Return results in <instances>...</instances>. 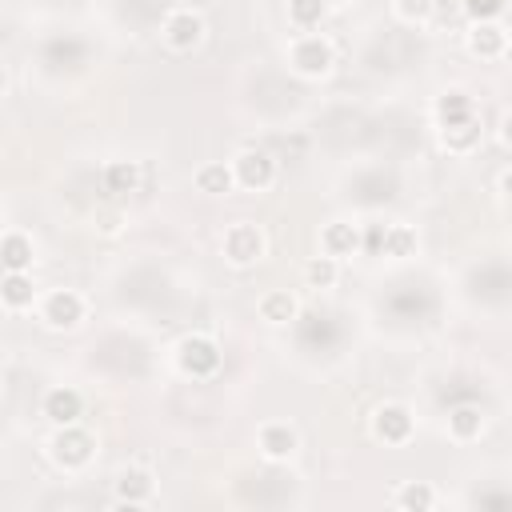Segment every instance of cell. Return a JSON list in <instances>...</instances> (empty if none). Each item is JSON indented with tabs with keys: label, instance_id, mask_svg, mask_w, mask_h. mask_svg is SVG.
I'll return each mask as SVG.
<instances>
[{
	"label": "cell",
	"instance_id": "obj_20",
	"mask_svg": "<svg viewBox=\"0 0 512 512\" xmlns=\"http://www.w3.org/2000/svg\"><path fill=\"white\" fill-rule=\"evenodd\" d=\"M392 500H396V508H404V512H428V508H436V488H432L428 480H404Z\"/></svg>",
	"mask_w": 512,
	"mask_h": 512
},
{
	"label": "cell",
	"instance_id": "obj_18",
	"mask_svg": "<svg viewBox=\"0 0 512 512\" xmlns=\"http://www.w3.org/2000/svg\"><path fill=\"white\" fill-rule=\"evenodd\" d=\"M0 300H4L8 312H24V308H32V300H36V284H32V276H28V272H4V280H0Z\"/></svg>",
	"mask_w": 512,
	"mask_h": 512
},
{
	"label": "cell",
	"instance_id": "obj_10",
	"mask_svg": "<svg viewBox=\"0 0 512 512\" xmlns=\"http://www.w3.org/2000/svg\"><path fill=\"white\" fill-rule=\"evenodd\" d=\"M112 496L120 504H128V508H144L156 496V480H152L148 468H136V464L132 468H120L116 480H112Z\"/></svg>",
	"mask_w": 512,
	"mask_h": 512
},
{
	"label": "cell",
	"instance_id": "obj_19",
	"mask_svg": "<svg viewBox=\"0 0 512 512\" xmlns=\"http://www.w3.org/2000/svg\"><path fill=\"white\" fill-rule=\"evenodd\" d=\"M440 144H444L448 152H456V156L472 152V148L480 144V116H468V120H460V124H444V128H440Z\"/></svg>",
	"mask_w": 512,
	"mask_h": 512
},
{
	"label": "cell",
	"instance_id": "obj_21",
	"mask_svg": "<svg viewBox=\"0 0 512 512\" xmlns=\"http://www.w3.org/2000/svg\"><path fill=\"white\" fill-rule=\"evenodd\" d=\"M380 244H384V256H392V260H408V256H416L420 236H416L412 224H388Z\"/></svg>",
	"mask_w": 512,
	"mask_h": 512
},
{
	"label": "cell",
	"instance_id": "obj_9",
	"mask_svg": "<svg viewBox=\"0 0 512 512\" xmlns=\"http://www.w3.org/2000/svg\"><path fill=\"white\" fill-rule=\"evenodd\" d=\"M256 448H260L264 460H292L296 448H300V432L288 420H268L256 432Z\"/></svg>",
	"mask_w": 512,
	"mask_h": 512
},
{
	"label": "cell",
	"instance_id": "obj_3",
	"mask_svg": "<svg viewBox=\"0 0 512 512\" xmlns=\"http://www.w3.org/2000/svg\"><path fill=\"white\" fill-rule=\"evenodd\" d=\"M264 248H268V240H264L260 224L236 220V224L224 228L220 252H224V260H228L232 268H252V264H260V260H264Z\"/></svg>",
	"mask_w": 512,
	"mask_h": 512
},
{
	"label": "cell",
	"instance_id": "obj_30",
	"mask_svg": "<svg viewBox=\"0 0 512 512\" xmlns=\"http://www.w3.org/2000/svg\"><path fill=\"white\" fill-rule=\"evenodd\" d=\"M500 192L512 200V168H504V172H500Z\"/></svg>",
	"mask_w": 512,
	"mask_h": 512
},
{
	"label": "cell",
	"instance_id": "obj_15",
	"mask_svg": "<svg viewBox=\"0 0 512 512\" xmlns=\"http://www.w3.org/2000/svg\"><path fill=\"white\" fill-rule=\"evenodd\" d=\"M192 184H196V192H204V196H228V192L236 188L232 160H228V164H224V160H208V164H200V168L192 172Z\"/></svg>",
	"mask_w": 512,
	"mask_h": 512
},
{
	"label": "cell",
	"instance_id": "obj_24",
	"mask_svg": "<svg viewBox=\"0 0 512 512\" xmlns=\"http://www.w3.org/2000/svg\"><path fill=\"white\" fill-rule=\"evenodd\" d=\"M436 116H440V128H444V124H460V120L476 116L472 96H464V92H444V96H440V104H436Z\"/></svg>",
	"mask_w": 512,
	"mask_h": 512
},
{
	"label": "cell",
	"instance_id": "obj_16",
	"mask_svg": "<svg viewBox=\"0 0 512 512\" xmlns=\"http://www.w3.org/2000/svg\"><path fill=\"white\" fill-rule=\"evenodd\" d=\"M44 416L60 428V424H80V416H84V396L76 392V388H52L48 396H44Z\"/></svg>",
	"mask_w": 512,
	"mask_h": 512
},
{
	"label": "cell",
	"instance_id": "obj_26",
	"mask_svg": "<svg viewBox=\"0 0 512 512\" xmlns=\"http://www.w3.org/2000/svg\"><path fill=\"white\" fill-rule=\"evenodd\" d=\"M320 16H324V0H292V20H296L300 28L316 24Z\"/></svg>",
	"mask_w": 512,
	"mask_h": 512
},
{
	"label": "cell",
	"instance_id": "obj_4",
	"mask_svg": "<svg viewBox=\"0 0 512 512\" xmlns=\"http://www.w3.org/2000/svg\"><path fill=\"white\" fill-rule=\"evenodd\" d=\"M204 32H208V24H204V16H200L196 8H172V12L160 20V40H164V48H172V52H192V48H200V44H204Z\"/></svg>",
	"mask_w": 512,
	"mask_h": 512
},
{
	"label": "cell",
	"instance_id": "obj_12",
	"mask_svg": "<svg viewBox=\"0 0 512 512\" xmlns=\"http://www.w3.org/2000/svg\"><path fill=\"white\" fill-rule=\"evenodd\" d=\"M356 248H360V228H356V224H348V220H328V224L320 228V252L344 260V256H356Z\"/></svg>",
	"mask_w": 512,
	"mask_h": 512
},
{
	"label": "cell",
	"instance_id": "obj_13",
	"mask_svg": "<svg viewBox=\"0 0 512 512\" xmlns=\"http://www.w3.org/2000/svg\"><path fill=\"white\" fill-rule=\"evenodd\" d=\"M0 260H4V272H28L32 260H36L32 236L20 232V228H8V232L0 236Z\"/></svg>",
	"mask_w": 512,
	"mask_h": 512
},
{
	"label": "cell",
	"instance_id": "obj_28",
	"mask_svg": "<svg viewBox=\"0 0 512 512\" xmlns=\"http://www.w3.org/2000/svg\"><path fill=\"white\" fill-rule=\"evenodd\" d=\"M96 228H100V232H108V236H112V232H120V212H100V216H96Z\"/></svg>",
	"mask_w": 512,
	"mask_h": 512
},
{
	"label": "cell",
	"instance_id": "obj_11",
	"mask_svg": "<svg viewBox=\"0 0 512 512\" xmlns=\"http://www.w3.org/2000/svg\"><path fill=\"white\" fill-rule=\"evenodd\" d=\"M464 44H468V52H472L476 60H500V56L508 52V32H504V24H496V20H472Z\"/></svg>",
	"mask_w": 512,
	"mask_h": 512
},
{
	"label": "cell",
	"instance_id": "obj_7",
	"mask_svg": "<svg viewBox=\"0 0 512 512\" xmlns=\"http://www.w3.org/2000/svg\"><path fill=\"white\" fill-rule=\"evenodd\" d=\"M176 364L188 372V376H212L220 368V348L212 336L204 332H188L180 344H176Z\"/></svg>",
	"mask_w": 512,
	"mask_h": 512
},
{
	"label": "cell",
	"instance_id": "obj_27",
	"mask_svg": "<svg viewBox=\"0 0 512 512\" xmlns=\"http://www.w3.org/2000/svg\"><path fill=\"white\" fill-rule=\"evenodd\" d=\"M464 12L472 20H496L504 12V0H464Z\"/></svg>",
	"mask_w": 512,
	"mask_h": 512
},
{
	"label": "cell",
	"instance_id": "obj_14",
	"mask_svg": "<svg viewBox=\"0 0 512 512\" xmlns=\"http://www.w3.org/2000/svg\"><path fill=\"white\" fill-rule=\"evenodd\" d=\"M296 312H300V300H296L288 288H272V292H264V296L256 300V316H260L264 324H272V328L292 324Z\"/></svg>",
	"mask_w": 512,
	"mask_h": 512
},
{
	"label": "cell",
	"instance_id": "obj_22",
	"mask_svg": "<svg viewBox=\"0 0 512 512\" xmlns=\"http://www.w3.org/2000/svg\"><path fill=\"white\" fill-rule=\"evenodd\" d=\"M104 188L108 192H136L140 188V164L136 160H112L104 168Z\"/></svg>",
	"mask_w": 512,
	"mask_h": 512
},
{
	"label": "cell",
	"instance_id": "obj_2",
	"mask_svg": "<svg viewBox=\"0 0 512 512\" xmlns=\"http://www.w3.org/2000/svg\"><path fill=\"white\" fill-rule=\"evenodd\" d=\"M48 456H52L56 468L80 472V468L96 456V436H92L88 428H80V424H60L56 436L48 440Z\"/></svg>",
	"mask_w": 512,
	"mask_h": 512
},
{
	"label": "cell",
	"instance_id": "obj_29",
	"mask_svg": "<svg viewBox=\"0 0 512 512\" xmlns=\"http://www.w3.org/2000/svg\"><path fill=\"white\" fill-rule=\"evenodd\" d=\"M500 144L504 148H512V108L504 112V120H500Z\"/></svg>",
	"mask_w": 512,
	"mask_h": 512
},
{
	"label": "cell",
	"instance_id": "obj_25",
	"mask_svg": "<svg viewBox=\"0 0 512 512\" xmlns=\"http://www.w3.org/2000/svg\"><path fill=\"white\" fill-rule=\"evenodd\" d=\"M392 12L400 24H428L436 12V0H392Z\"/></svg>",
	"mask_w": 512,
	"mask_h": 512
},
{
	"label": "cell",
	"instance_id": "obj_1",
	"mask_svg": "<svg viewBox=\"0 0 512 512\" xmlns=\"http://www.w3.org/2000/svg\"><path fill=\"white\" fill-rule=\"evenodd\" d=\"M332 64H336V48H332V40L320 36V32H304V36H296V40L288 44V68H292L296 76H304V80L328 76Z\"/></svg>",
	"mask_w": 512,
	"mask_h": 512
},
{
	"label": "cell",
	"instance_id": "obj_5",
	"mask_svg": "<svg viewBox=\"0 0 512 512\" xmlns=\"http://www.w3.org/2000/svg\"><path fill=\"white\" fill-rule=\"evenodd\" d=\"M88 304L76 288H52L44 300H40V320L52 328V332H72L80 320H84Z\"/></svg>",
	"mask_w": 512,
	"mask_h": 512
},
{
	"label": "cell",
	"instance_id": "obj_17",
	"mask_svg": "<svg viewBox=\"0 0 512 512\" xmlns=\"http://www.w3.org/2000/svg\"><path fill=\"white\" fill-rule=\"evenodd\" d=\"M480 432H484V412L476 404H456L448 412V436L456 444H472V440H480Z\"/></svg>",
	"mask_w": 512,
	"mask_h": 512
},
{
	"label": "cell",
	"instance_id": "obj_23",
	"mask_svg": "<svg viewBox=\"0 0 512 512\" xmlns=\"http://www.w3.org/2000/svg\"><path fill=\"white\" fill-rule=\"evenodd\" d=\"M304 280H308V288H332V284L340 280V260L328 256V252L312 256V260L304 264Z\"/></svg>",
	"mask_w": 512,
	"mask_h": 512
},
{
	"label": "cell",
	"instance_id": "obj_6",
	"mask_svg": "<svg viewBox=\"0 0 512 512\" xmlns=\"http://www.w3.org/2000/svg\"><path fill=\"white\" fill-rule=\"evenodd\" d=\"M412 432H416V420H412V408H408V404L384 400V404L372 412V436H376L380 444L400 448V444L412 440Z\"/></svg>",
	"mask_w": 512,
	"mask_h": 512
},
{
	"label": "cell",
	"instance_id": "obj_8",
	"mask_svg": "<svg viewBox=\"0 0 512 512\" xmlns=\"http://www.w3.org/2000/svg\"><path fill=\"white\" fill-rule=\"evenodd\" d=\"M232 172H236V188L264 192L276 180V160L268 152H260V148H244V152L232 156Z\"/></svg>",
	"mask_w": 512,
	"mask_h": 512
}]
</instances>
